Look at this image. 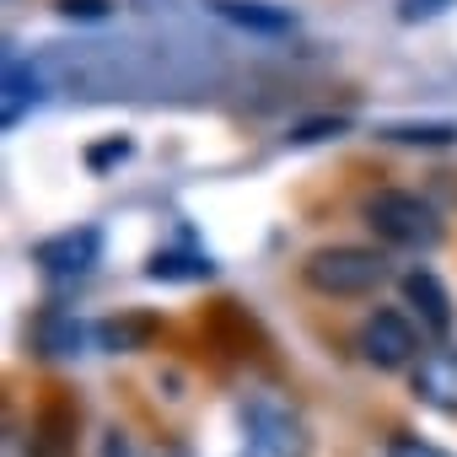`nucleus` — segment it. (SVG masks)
Listing matches in <instances>:
<instances>
[{
	"label": "nucleus",
	"mask_w": 457,
	"mask_h": 457,
	"mask_svg": "<svg viewBox=\"0 0 457 457\" xmlns=\"http://www.w3.org/2000/svg\"><path fill=\"white\" fill-rule=\"evenodd\" d=\"M361 220L377 232V243L387 248H403V253H436L441 237H446V220L441 210L414 194V188H377L361 199Z\"/></svg>",
	"instance_id": "nucleus-1"
},
{
	"label": "nucleus",
	"mask_w": 457,
	"mask_h": 457,
	"mask_svg": "<svg viewBox=\"0 0 457 457\" xmlns=\"http://www.w3.org/2000/svg\"><path fill=\"white\" fill-rule=\"evenodd\" d=\"M393 280V264L382 248H361V243H328V248H312L302 259V286L328 296V302H355V296H371Z\"/></svg>",
	"instance_id": "nucleus-2"
},
{
	"label": "nucleus",
	"mask_w": 457,
	"mask_h": 457,
	"mask_svg": "<svg viewBox=\"0 0 457 457\" xmlns=\"http://www.w3.org/2000/svg\"><path fill=\"white\" fill-rule=\"evenodd\" d=\"M237 457H312V425L286 398H248L243 403V452Z\"/></svg>",
	"instance_id": "nucleus-3"
},
{
	"label": "nucleus",
	"mask_w": 457,
	"mask_h": 457,
	"mask_svg": "<svg viewBox=\"0 0 457 457\" xmlns=\"http://www.w3.org/2000/svg\"><path fill=\"white\" fill-rule=\"evenodd\" d=\"M355 350H361V361L371 366V371H414L420 366V323L409 318V312H398V307H377V312H366L361 318V328H355Z\"/></svg>",
	"instance_id": "nucleus-4"
},
{
	"label": "nucleus",
	"mask_w": 457,
	"mask_h": 457,
	"mask_svg": "<svg viewBox=\"0 0 457 457\" xmlns=\"http://www.w3.org/2000/svg\"><path fill=\"white\" fill-rule=\"evenodd\" d=\"M33 264L54 280V286H76L103 264V232L97 226H71V232H54L44 243H33Z\"/></svg>",
	"instance_id": "nucleus-5"
},
{
	"label": "nucleus",
	"mask_w": 457,
	"mask_h": 457,
	"mask_svg": "<svg viewBox=\"0 0 457 457\" xmlns=\"http://www.w3.org/2000/svg\"><path fill=\"white\" fill-rule=\"evenodd\" d=\"M398 291H403V302H409V312H414V323H420L425 334H436V339L452 334L457 307H452V291L436 280V270H409V275L398 280Z\"/></svg>",
	"instance_id": "nucleus-6"
},
{
	"label": "nucleus",
	"mask_w": 457,
	"mask_h": 457,
	"mask_svg": "<svg viewBox=\"0 0 457 457\" xmlns=\"http://www.w3.org/2000/svg\"><path fill=\"white\" fill-rule=\"evenodd\" d=\"M76 430H81V409L54 393L38 414H33V430H28V457H76Z\"/></svg>",
	"instance_id": "nucleus-7"
},
{
	"label": "nucleus",
	"mask_w": 457,
	"mask_h": 457,
	"mask_svg": "<svg viewBox=\"0 0 457 457\" xmlns=\"http://www.w3.org/2000/svg\"><path fill=\"white\" fill-rule=\"evenodd\" d=\"M204 12L220 17L226 28L259 33V38H286V33H296V12H291V6H275V0H204Z\"/></svg>",
	"instance_id": "nucleus-8"
},
{
	"label": "nucleus",
	"mask_w": 457,
	"mask_h": 457,
	"mask_svg": "<svg viewBox=\"0 0 457 457\" xmlns=\"http://www.w3.org/2000/svg\"><path fill=\"white\" fill-rule=\"evenodd\" d=\"M409 387L425 409L436 414H457V350L441 345V350H425L420 366L409 371Z\"/></svg>",
	"instance_id": "nucleus-9"
},
{
	"label": "nucleus",
	"mask_w": 457,
	"mask_h": 457,
	"mask_svg": "<svg viewBox=\"0 0 457 457\" xmlns=\"http://www.w3.org/2000/svg\"><path fill=\"white\" fill-rule=\"evenodd\" d=\"M87 339H92V323H81L71 307H44V312L33 318V345H38V355H49V361L81 355Z\"/></svg>",
	"instance_id": "nucleus-10"
},
{
	"label": "nucleus",
	"mask_w": 457,
	"mask_h": 457,
	"mask_svg": "<svg viewBox=\"0 0 457 457\" xmlns=\"http://www.w3.org/2000/svg\"><path fill=\"white\" fill-rule=\"evenodd\" d=\"M38 103H44V76L33 71V60L6 54V92H0V124L17 129Z\"/></svg>",
	"instance_id": "nucleus-11"
},
{
	"label": "nucleus",
	"mask_w": 457,
	"mask_h": 457,
	"mask_svg": "<svg viewBox=\"0 0 457 457\" xmlns=\"http://www.w3.org/2000/svg\"><path fill=\"white\" fill-rule=\"evenodd\" d=\"M151 339H156V318H145V312H124V318L92 323V345H97V350H113V355L145 350Z\"/></svg>",
	"instance_id": "nucleus-12"
},
{
	"label": "nucleus",
	"mask_w": 457,
	"mask_h": 457,
	"mask_svg": "<svg viewBox=\"0 0 457 457\" xmlns=\"http://www.w3.org/2000/svg\"><path fill=\"white\" fill-rule=\"evenodd\" d=\"M210 275H215L210 253H183V248H162V253H151V264H145V280H162V286L210 280Z\"/></svg>",
	"instance_id": "nucleus-13"
},
{
	"label": "nucleus",
	"mask_w": 457,
	"mask_h": 457,
	"mask_svg": "<svg viewBox=\"0 0 457 457\" xmlns=\"http://www.w3.org/2000/svg\"><path fill=\"white\" fill-rule=\"evenodd\" d=\"M377 135H382L387 145H420V151L457 145V124H382Z\"/></svg>",
	"instance_id": "nucleus-14"
},
{
	"label": "nucleus",
	"mask_w": 457,
	"mask_h": 457,
	"mask_svg": "<svg viewBox=\"0 0 457 457\" xmlns=\"http://www.w3.org/2000/svg\"><path fill=\"white\" fill-rule=\"evenodd\" d=\"M135 156V140L129 135H108V140H97V145H87V167L92 172H108V167H124Z\"/></svg>",
	"instance_id": "nucleus-15"
},
{
	"label": "nucleus",
	"mask_w": 457,
	"mask_h": 457,
	"mask_svg": "<svg viewBox=\"0 0 457 457\" xmlns=\"http://www.w3.org/2000/svg\"><path fill=\"white\" fill-rule=\"evenodd\" d=\"M387 457H457V452H446V446H436V441H425V436L393 430V436H387Z\"/></svg>",
	"instance_id": "nucleus-16"
},
{
	"label": "nucleus",
	"mask_w": 457,
	"mask_h": 457,
	"mask_svg": "<svg viewBox=\"0 0 457 457\" xmlns=\"http://www.w3.org/2000/svg\"><path fill=\"white\" fill-rule=\"evenodd\" d=\"M54 12L65 22H108L113 17V0H54Z\"/></svg>",
	"instance_id": "nucleus-17"
},
{
	"label": "nucleus",
	"mask_w": 457,
	"mask_h": 457,
	"mask_svg": "<svg viewBox=\"0 0 457 457\" xmlns=\"http://www.w3.org/2000/svg\"><path fill=\"white\" fill-rule=\"evenodd\" d=\"M345 129H350L345 113H334V119H307V124L291 129V145H312V140H328V135H345Z\"/></svg>",
	"instance_id": "nucleus-18"
},
{
	"label": "nucleus",
	"mask_w": 457,
	"mask_h": 457,
	"mask_svg": "<svg viewBox=\"0 0 457 457\" xmlns=\"http://www.w3.org/2000/svg\"><path fill=\"white\" fill-rule=\"evenodd\" d=\"M457 6V0H398V22H436V17H446Z\"/></svg>",
	"instance_id": "nucleus-19"
},
{
	"label": "nucleus",
	"mask_w": 457,
	"mask_h": 457,
	"mask_svg": "<svg viewBox=\"0 0 457 457\" xmlns=\"http://www.w3.org/2000/svg\"><path fill=\"white\" fill-rule=\"evenodd\" d=\"M103 457H135V446H129V430L108 425V430H103Z\"/></svg>",
	"instance_id": "nucleus-20"
},
{
	"label": "nucleus",
	"mask_w": 457,
	"mask_h": 457,
	"mask_svg": "<svg viewBox=\"0 0 457 457\" xmlns=\"http://www.w3.org/2000/svg\"><path fill=\"white\" fill-rule=\"evenodd\" d=\"M156 457H194V452H188L183 441H162V446H156Z\"/></svg>",
	"instance_id": "nucleus-21"
}]
</instances>
